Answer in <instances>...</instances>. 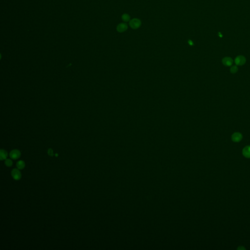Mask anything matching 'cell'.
<instances>
[{
    "mask_svg": "<svg viewBox=\"0 0 250 250\" xmlns=\"http://www.w3.org/2000/svg\"><path fill=\"white\" fill-rule=\"evenodd\" d=\"M129 25L132 28L134 29H138L141 26V21L138 19L134 18L129 21Z\"/></svg>",
    "mask_w": 250,
    "mask_h": 250,
    "instance_id": "6da1fadb",
    "label": "cell"
},
{
    "mask_svg": "<svg viewBox=\"0 0 250 250\" xmlns=\"http://www.w3.org/2000/svg\"><path fill=\"white\" fill-rule=\"evenodd\" d=\"M246 59L244 56L242 55H239L237 56L234 60V63L236 66H243L246 63Z\"/></svg>",
    "mask_w": 250,
    "mask_h": 250,
    "instance_id": "7a4b0ae2",
    "label": "cell"
},
{
    "mask_svg": "<svg viewBox=\"0 0 250 250\" xmlns=\"http://www.w3.org/2000/svg\"><path fill=\"white\" fill-rule=\"evenodd\" d=\"M11 176L13 179L16 180H19L21 178V174L19 169H14L11 171Z\"/></svg>",
    "mask_w": 250,
    "mask_h": 250,
    "instance_id": "3957f363",
    "label": "cell"
},
{
    "mask_svg": "<svg viewBox=\"0 0 250 250\" xmlns=\"http://www.w3.org/2000/svg\"><path fill=\"white\" fill-rule=\"evenodd\" d=\"M243 136L242 134L240 133H234L232 135V140L234 142H240V141L242 139Z\"/></svg>",
    "mask_w": 250,
    "mask_h": 250,
    "instance_id": "277c9868",
    "label": "cell"
},
{
    "mask_svg": "<svg viewBox=\"0 0 250 250\" xmlns=\"http://www.w3.org/2000/svg\"><path fill=\"white\" fill-rule=\"evenodd\" d=\"M21 152L18 149H14L11 151L9 156L12 159H17L21 156Z\"/></svg>",
    "mask_w": 250,
    "mask_h": 250,
    "instance_id": "5b68a950",
    "label": "cell"
},
{
    "mask_svg": "<svg viewBox=\"0 0 250 250\" xmlns=\"http://www.w3.org/2000/svg\"><path fill=\"white\" fill-rule=\"evenodd\" d=\"M128 28V26L126 23H121L117 26L116 29L118 32L122 33L125 32Z\"/></svg>",
    "mask_w": 250,
    "mask_h": 250,
    "instance_id": "8992f818",
    "label": "cell"
},
{
    "mask_svg": "<svg viewBox=\"0 0 250 250\" xmlns=\"http://www.w3.org/2000/svg\"><path fill=\"white\" fill-rule=\"evenodd\" d=\"M222 62L224 66L226 67H230L233 64L234 61L231 57H225L222 59Z\"/></svg>",
    "mask_w": 250,
    "mask_h": 250,
    "instance_id": "52a82bcc",
    "label": "cell"
},
{
    "mask_svg": "<svg viewBox=\"0 0 250 250\" xmlns=\"http://www.w3.org/2000/svg\"><path fill=\"white\" fill-rule=\"evenodd\" d=\"M242 154L245 157L250 158V146H247L244 148L242 150Z\"/></svg>",
    "mask_w": 250,
    "mask_h": 250,
    "instance_id": "ba28073f",
    "label": "cell"
},
{
    "mask_svg": "<svg viewBox=\"0 0 250 250\" xmlns=\"http://www.w3.org/2000/svg\"><path fill=\"white\" fill-rule=\"evenodd\" d=\"M16 166H17V168L18 169H19L20 170H23V169H24L25 168V167L26 166L25 162L24 161H22V160L19 161L18 162H17V164H16Z\"/></svg>",
    "mask_w": 250,
    "mask_h": 250,
    "instance_id": "9c48e42d",
    "label": "cell"
},
{
    "mask_svg": "<svg viewBox=\"0 0 250 250\" xmlns=\"http://www.w3.org/2000/svg\"><path fill=\"white\" fill-rule=\"evenodd\" d=\"M7 153L4 149H1L0 151V159L1 160L6 159L7 157Z\"/></svg>",
    "mask_w": 250,
    "mask_h": 250,
    "instance_id": "30bf717a",
    "label": "cell"
},
{
    "mask_svg": "<svg viewBox=\"0 0 250 250\" xmlns=\"http://www.w3.org/2000/svg\"><path fill=\"white\" fill-rule=\"evenodd\" d=\"M130 19H131L130 16L128 14H124L122 16V19L123 21L125 22L130 21Z\"/></svg>",
    "mask_w": 250,
    "mask_h": 250,
    "instance_id": "8fae6325",
    "label": "cell"
},
{
    "mask_svg": "<svg viewBox=\"0 0 250 250\" xmlns=\"http://www.w3.org/2000/svg\"><path fill=\"white\" fill-rule=\"evenodd\" d=\"M238 70V69L237 67V66H233V67H232L231 68V69H230V72L233 73V74H235L236 73Z\"/></svg>",
    "mask_w": 250,
    "mask_h": 250,
    "instance_id": "7c38bea8",
    "label": "cell"
},
{
    "mask_svg": "<svg viewBox=\"0 0 250 250\" xmlns=\"http://www.w3.org/2000/svg\"><path fill=\"white\" fill-rule=\"evenodd\" d=\"M5 164L7 167H11L13 165V162L10 159H6L5 161Z\"/></svg>",
    "mask_w": 250,
    "mask_h": 250,
    "instance_id": "4fadbf2b",
    "label": "cell"
},
{
    "mask_svg": "<svg viewBox=\"0 0 250 250\" xmlns=\"http://www.w3.org/2000/svg\"><path fill=\"white\" fill-rule=\"evenodd\" d=\"M48 154L50 156H51L52 157L53 155H54V154H53V150L51 149H49L48 150Z\"/></svg>",
    "mask_w": 250,
    "mask_h": 250,
    "instance_id": "5bb4252c",
    "label": "cell"
},
{
    "mask_svg": "<svg viewBox=\"0 0 250 250\" xmlns=\"http://www.w3.org/2000/svg\"><path fill=\"white\" fill-rule=\"evenodd\" d=\"M237 250H245V248H244L243 247H242V246H240L239 247H238V248H237Z\"/></svg>",
    "mask_w": 250,
    "mask_h": 250,
    "instance_id": "9a60e30c",
    "label": "cell"
}]
</instances>
